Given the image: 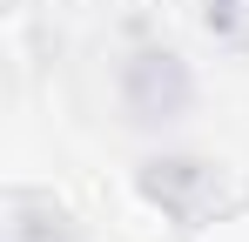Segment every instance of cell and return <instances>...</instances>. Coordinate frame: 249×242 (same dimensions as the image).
Returning <instances> with one entry per match:
<instances>
[{"label":"cell","instance_id":"6da1fadb","mask_svg":"<svg viewBox=\"0 0 249 242\" xmlns=\"http://www.w3.org/2000/svg\"><path fill=\"white\" fill-rule=\"evenodd\" d=\"M115 94H122V115L135 128H168V121L189 115V101H196V74H189V61L175 54V47H135L122 68H115Z\"/></svg>","mask_w":249,"mask_h":242},{"label":"cell","instance_id":"7a4b0ae2","mask_svg":"<svg viewBox=\"0 0 249 242\" xmlns=\"http://www.w3.org/2000/svg\"><path fill=\"white\" fill-rule=\"evenodd\" d=\"M142 195L148 208H162L168 222H182V229H202L222 215V202H229V175L202 155H148L142 161Z\"/></svg>","mask_w":249,"mask_h":242},{"label":"cell","instance_id":"3957f363","mask_svg":"<svg viewBox=\"0 0 249 242\" xmlns=\"http://www.w3.org/2000/svg\"><path fill=\"white\" fill-rule=\"evenodd\" d=\"M0 242H74V215L54 195H34V189H14L7 195V222H0Z\"/></svg>","mask_w":249,"mask_h":242},{"label":"cell","instance_id":"277c9868","mask_svg":"<svg viewBox=\"0 0 249 242\" xmlns=\"http://www.w3.org/2000/svg\"><path fill=\"white\" fill-rule=\"evenodd\" d=\"M202 14L222 40H249V0H202Z\"/></svg>","mask_w":249,"mask_h":242}]
</instances>
